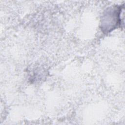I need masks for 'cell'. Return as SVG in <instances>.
Segmentation results:
<instances>
[{
    "label": "cell",
    "instance_id": "1",
    "mask_svg": "<svg viewBox=\"0 0 125 125\" xmlns=\"http://www.w3.org/2000/svg\"><path fill=\"white\" fill-rule=\"evenodd\" d=\"M122 6H114L109 7L104 12L101 21V30L104 33H109L120 26Z\"/></svg>",
    "mask_w": 125,
    "mask_h": 125
}]
</instances>
